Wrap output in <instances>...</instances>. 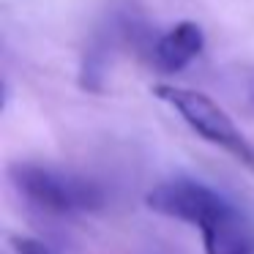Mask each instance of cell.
Wrapping results in <instances>:
<instances>
[{"mask_svg": "<svg viewBox=\"0 0 254 254\" xmlns=\"http://www.w3.org/2000/svg\"><path fill=\"white\" fill-rule=\"evenodd\" d=\"M11 181L36 210L50 216H79L104 208V189L77 172L44 164H14Z\"/></svg>", "mask_w": 254, "mask_h": 254, "instance_id": "1", "label": "cell"}, {"mask_svg": "<svg viewBox=\"0 0 254 254\" xmlns=\"http://www.w3.org/2000/svg\"><path fill=\"white\" fill-rule=\"evenodd\" d=\"M153 93L164 104H170L183 118V123L191 131H197L205 142L216 145V148L227 150L230 156H235L238 161L254 167V145L243 137V131L235 126V121L210 96L191 88H181V85H156Z\"/></svg>", "mask_w": 254, "mask_h": 254, "instance_id": "2", "label": "cell"}, {"mask_svg": "<svg viewBox=\"0 0 254 254\" xmlns=\"http://www.w3.org/2000/svg\"><path fill=\"white\" fill-rule=\"evenodd\" d=\"M145 202L150 210L167 216V219L202 227L216 213H221L230 205V199L194 178H172V181H164L150 189Z\"/></svg>", "mask_w": 254, "mask_h": 254, "instance_id": "3", "label": "cell"}, {"mask_svg": "<svg viewBox=\"0 0 254 254\" xmlns=\"http://www.w3.org/2000/svg\"><path fill=\"white\" fill-rule=\"evenodd\" d=\"M199 232L205 254H254V230L235 205H227L221 213L205 221Z\"/></svg>", "mask_w": 254, "mask_h": 254, "instance_id": "4", "label": "cell"}, {"mask_svg": "<svg viewBox=\"0 0 254 254\" xmlns=\"http://www.w3.org/2000/svg\"><path fill=\"white\" fill-rule=\"evenodd\" d=\"M205 50V33L197 22H178L153 44V63L164 74H178L191 66Z\"/></svg>", "mask_w": 254, "mask_h": 254, "instance_id": "5", "label": "cell"}, {"mask_svg": "<svg viewBox=\"0 0 254 254\" xmlns=\"http://www.w3.org/2000/svg\"><path fill=\"white\" fill-rule=\"evenodd\" d=\"M11 246L17 254H55L47 243L36 241V238H11Z\"/></svg>", "mask_w": 254, "mask_h": 254, "instance_id": "6", "label": "cell"}, {"mask_svg": "<svg viewBox=\"0 0 254 254\" xmlns=\"http://www.w3.org/2000/svg\"><path fill=\"white\" fill-rule=\"evenodd\" d=\"M252 101H254V88H252Z\"/></svg>", "mask_w": 254, "mask_h": 254, "instance_id": "7", "label": "cell"}]
</instances>
